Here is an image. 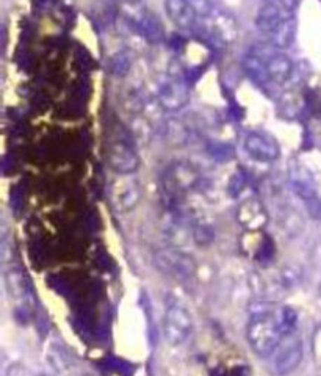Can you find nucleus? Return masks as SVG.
<instances>
[{
	"label": "nucleus",
	"mask_w": 321,
	"mask_h": 376,
	"mask_svg": "<svg viewBox=\"0 0 321 376\" xmlns=\"http://www.w3.org/2000/svg\"><path fill=\"white\" fill-rule=\"evenodd\" d=\"M153 265L177 281H190L196 274V262L177 248H160L153 253Z\"/></svg>",
	"instance_id": "obj_5"
},
{
	"label": "nucleus",
	"mask_w": 321,
	"mask_h": 376,
	"mask_svg": "<svg viewBox=\"0 0 321 376\" xmlns=\"http://www.w3.org/2000/svg\"><path fill=\"white\" fill-rule=\"evenodd\" d=\"M242 68L246 72V76L250 77L252 82H256L257 85H270V77L268 71H266L265 60L260 58L259 55L252 52H247L245 58L242 60Z\"/></svg>",
	"instance_id": "obj_17"
},
{
	"label": "nucleus",
	"mask_w": 321,
	"mask_h": 376,
	"mask_svg": "<svg viewBox=\"0 0 321 376\" xmlns=\"http://www.w3.org/2000/svg\"><path fill=\"white\" fill-rule=\"evenodd\" d=\"M165 11L170 21L180 30L191 32L199 21L189 0H165Z\"/></svg>",
	"instance_id": "obj_13"
},
{
	"label": "nucleus",
	"mask_w": 321,
	"mask_h": 376,
	"mask_svg": "<svg viewBox=\"0 0 321 376\" xmlns=\"http://www.w3.org/2000/svg\"><path fill=\"white\" fill-rule=\"evenodd\" d=\"M132 63H133L132 57L125 51H123V52L115 53V55L110 58L109 69L115 77L124 79V77H127V74L130 72Z\"/></svg>",
	"instance_id": "obj_20"
},
{
	"label": "nucleus",
	"mask_w": 321,
	"mask_h": 376,
	"mask_svg": "<svg viewBox=\"0 0 321 376\" xmlns=\"http://www.w3.org/2000/svg\"><path fill=\"white\" fill-rule=\"evenodd\" d=\"M290 16H295V13H289L284 8H280V6L274 2L264 0V4L260 5V8L256 15V27L268 36L280 22H284L285 19Z\"/></svg>",
	"instance_id": "obj_14"
},
{
	"label": "nucleus",
	"mask_w": 321,
	"mask_h": 376,
	"mask_svg": "<svg viewBox=\"0 0 321 376\" xmlns=\"http://www.w3.org/2000/svg\"><path fill=\"white\" fill-rule=\"evenodd\" d=\"M163 133L172 146H182L189 138V130L185 124L179 119H170L163 123Z\"/></svg>",
	"instance_id": "obj_19"
},
{
	"label": "nucleus",
	"mask_w": 321,
	"mask_h": 376,
	"mask_svg": "<svg viewBox=\"0 0 321 376\" xmlns=\"http://www.w3.org/2000/svg\"><path fill=\"white\" fill-rule=\"evenodd\" d=\"M107 160L116 174H137L139 157L135 141L127 137H119L109 145Z\"/></svg>",
	"instance_id": "obj_8"
},
{
	"label": "nucleus",
	"mask_w": 321,
	"mask_h": 376,
	"mask_svg": "<svg viewBox=\"0 0 321 376\" xmlns=\"http://www.w3.org/2000/svg\"><path fill=\"white\" fill-rule=\"evenodd\" d=\"M86 376H90V375H86Z\"/></svg>",
	"instance_id": "obj_29"
},
{
	"label": "nucleus",
	"mask_w": 321,
	"mask_h": 376,
	"mask_svg": "<svg viewBox=\"0 0 321 376\" xmlns=\"http://www.w3.org/2000/svg\"><path fill=\"white\" fill-rule=\"evenodd\" d=\"M200 182H203V176H200L199 170L191 162L176 160L170 166H166L162 179L166 207L174 215L180 217L182 215L180 206H182L184 198L193 190H196Z\"/></svg>",
	"instance_id": "obj_2"
},
{
	"label": "nucleus",
	"mask_w": 321,
	"mask_h": 376,
	"mask_svg": "<svg viewBox=\"0 0 321 376\" xmlns=\"http://www.w3.org/2000/svg\"><path fill=\"white\" fill-rule=\"evenodd\" d=\"M193 318L189 309L177 301H171L166 304L163 315V334L168 344L179 347L191 335Z\"/></svg>",
	"instance_id": "obj_6"
},
{
	"label": "nucleus",
	"mask_w": 321,
	"mask_h": 376,
	"mask_svg": "<svg viewBox=\"0 0 321 376\" xmlns=\"http://www.w3.org/2000/svg\"><path fill=\"white\" fill-rule=\"evenodd\" d=\"M246 187H247V177H246L245 171H237V173H233L229 179V184H227V192H229L232 198H238L240 194L245 192Z\"/></svg>",
	"instance_id": "obj_22"
},
{
	"label": "nucleus",
	"mask_w": 321,
	"mask_h": 376,
	"mask_svg": "<svg viewBox=\"0 0 321 376\" xmlns=\"http://www.w3.org/2000/svg\"><path fill=\"white\" fill-rule=\"evenodd\" d=\"M190 5L193 6V10L196 11V15L199 19L209 18L215 13V5L212 4V0H189Z\"/></svg>",
	"instance_id": "obj_23"
},
{
	"label": "nucleus",
	"mask_w": 321,
	"mask_h": 376,
	"mask_svg": "<svg viewBox=\"0 0 321 376\" xmlns=\"http://www.w3.org/2000/svg\"><path fill=\"white\" fill-rule=\"evenodd\" d=\"M39 376H49V375H39Z\"/></svg>",
	"instance_id": "obj_28"
},
{
	"label": "nucleus",
	"mask_w": 321,
	"mask_h": 376,
	"mask_svg": "<svg viewBox=\"0 0 321 376\" xmlns=\"http://www.w3.org/2000/svg\"><path fill=\"white\" fill-rule=\"evenodd\" d=\"M265 60L266 71H268L270 82L274 85H284L289 82L295 71V65L292 60L285 55L284 52L276 51L268 57H260Z\"/></svg>",
	"instance_id": "obj_15"
},
{
	"label": "nucleus",
	"mask_w": 321,
	"mask_h": 376,
	"mask_svg": "<svg viewBox=\"0 0 321 376\" xmlns=\"http://www.w3.org/2000/svg\"><path fill=\"white\" fill-rule=\"evenodd\" d=\"M320 295H321V284H320Z\"/></svg>",
	"instance_id": "obj_27"
},
{
	"label": "nucleus",
	"mask_w": 321,
	"mask_h": 376,
	"mask_svg": "<svg viewBox=\"0 0 321 376\" xmlns=\"http://www.w3.org/2000/svg\"><path fill=\"white\" fill-rule=\"evenodd\" d=\"M268 2H274L276 5H279L280 8H284L285 11H289V13H295L299 0H268Z\"/></svg>",
	"instance_id": "obj_24"
},
{
	"label": "nucleus",
	"mask_w": 321,
	"mask_h": 376,
	"mask_svg": "<svg viewBox=\"0 0 321 376\" xmlns=\"http://www.w3.org/2000/svg\"><path fill=\"white\" fill-rule=\"evenodd\" d=\"M246 337L254 353L260 358H270L276 351L280 340L285 337L280 323V312H274L271 309L254 311L247 321Z\"/></svg>",
	"instance_id": "obj_1"
},
{
	"label": "nucleus",
	"mask_w": 321,
	"mask_h": 376,
	"mask_svg": "<svg viewBox=\"0 0 321 376\" xmlns=\"http://www.w3.org/2000/svg\"><path fill=\"white\" fill-rule=\"evenodd\" d=\"M191 32H195L199 39H203L205 44H210L213 47H224L232 44L237 39L238 24L235 18L229 15V13L215 10L212 16L199 19Z\"/></svg>",
	"instance_id": "obj_3"
},
{
	"label": "nucleus",
	"mask_w": 321,
	"mask_h": 376,
	"mask_svg": "<svg viewBox=\"0 0 321 376\" xmlns=\"http://www.w3.org/2000/svg\"><path fill=\"white\" fill-rule=\"evenodd\" d=\"M139 5H133L132 13H125V21L135 29L144 39L152 44H160L165 39V27L153 13L138 8Z\"/></svg>",
	"instance_id": "obj_11"
},
{
	"label": "nucleus",
	"mask_w": 321,
	"mask_h": 376,
	"mask_svg": "<svg viewBox=\"0 0 321 376\" xmlns=\"http://www.w3.org/2000/svg\"><path fill=\"white\" fill-rule=\"evenodd\" d=\"M273 372L279 376L290 375L303 361V340L296 333L285 335L273 354Z\"/></svg>",
	"instance_id": "obj_9"
},
{
	"label": "nucleus",
	"mask_w": 321,
	"mask_h": 376,
	"mask_svg": "<svg viewBox=\"0 0 321 376\" xmlns=\"http://www.w3.org/2000/svg\"><path fill=\"white\" fill-rule=\"evenodd\" d=\"M245 151L252 160L260 163L276 162L280 157V146L278 140L266 132H247L243 141Z\"/></svg>",
	"instance_id": "obj_10"
},
{
	"label": "nucleus",
	"mask_w": 321,
	"mask_h": 376,
	"mask_svg": "<svg viewBox=\"0 0 321 376\" xmlns=\"http://www.w3.org/2000/svg\"><path fill=\"white\" fill-rule=\"evenodd\" d=\"M143 188L137 174H116L110 185V203L118 212H132L139 204Z\"/></svg>",
	"instance_id": "obj_7"
},
{
	"label": "nucleus",
	"mask_w": 321,
	"mask_h": 376,
	"mask_svg": "<svg viewBox=\"0 0 321 376\" xmlns=\"http://www.w3.org/2000/svg\"><path fill=\"white\" fill-rule=\"evenodd\" d=\"M6 286H8V292L11 293V297L15 298L18 303L21 301L22 307L16 309V312H29L27 311V301H29V287H27V279L22 274V271L19 270H11L6 274Z\"/></svg>",
	"instance_id": "obj_18"
},
{
	"label": "nucleus",
	"mask_w": 321,
	"mask_h": 376,
	"mask_svg": "<svg viewBox=\"0 0 321 376\" xmlns=\"http://www.w3.org/2000/svg\"><path fill=\"white\" fill-rule=\"evenodd\" d=\"M190 83L185 77L184 69L177 66L166 74L158 85L157 104L165 112H177L189 104Z\"/></svg>",
	"instance_id": "obj_4"
},
{
	"label": "nucleus",
	"mask_w": 321,
	"mask_h": 376,
	"mask_svg": "<svg viewBox=\"0 0 321 376\" xmlns=\"http://www.w3.org/2000/svg\"><path fill=\"white\" fill-rule=\"evenodd\" d=\"M6 376H30V372L21 364H13L6 372Z\"/></svg>",
	"instance_id": "obj_26"
},
{
	"label": "nucleus",
	"mask_w": 321,
	"mask_h": 376,
	"mask_svg": "<svg viewBox=\"0 0 321 376\" xmlns=\"http://www.w3.org/2000/svg\"><path fill=\"white\" fill-rule=\"evenodd\" d=\"M237 221L247 232H262L268 224V212L257 198H247L238 206Z\"/></svg>",
	"instance_id": "obj_12"
},
{
	"label": "nucleus",
	"mask_w": 321,
	"mask_h": 376,
	"mask_svg": "<svg viewBox=\"0 0 321 376\" xmlns=\"http://www.w3.org/2000/svg\"><path fill=\"white\" fill-rule=\"evenodd\" d=\"M313 354H315V359L318 361V364H321V328L317 329L315 335H313Z\"/></svg>",
	"instance_id": "obj_25"
},
{
	"label": "nucleus",
	"mask_w": 321,
	"mask_h": 376,
	"mask_svg": "<svg viewBox=\"0 0 321 376\" xmlns=\"http://www.w3.org/2000/svg\"><path fill=\"white\" fill-rule=\"evenodd\" d=\"M191 232H193V240H195V243L198 246H207L215 240V229H213L209 223H205V221L200 220L193 221Z\"/></svg>",
	"instance_id": "obj_21"
},
{
	"label": "nucleus",
	"mask_w": 321,
	"mask_h": 376,
	"mask_svg": "<svg viewBox=\"0 0 321 376\" xmlns=\"http://www.w3.org/2000/svg\"><path fill=\"white\" fill-rule=\"evenodd\" d=\"M296 27L298 24H296L295 16L287 18L284 22H280L268 35L270 44L274 47V49H278L280 52L289 49V47L293 44V41H295Z\"/></svg>",
	"instance_id": "obj_16"
}]
</instances>
